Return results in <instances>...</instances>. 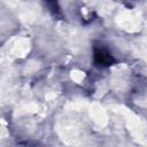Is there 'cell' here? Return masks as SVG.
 Wrapping results in <instances>:
<instances>
[{"mask_svg":"<svg viewBox=\"0 0 147 147\" xmlns=\"http://www.w3.org/2000/svg\"><path fill=\"white\" fill-rule=\"evenodd\" d=\"M93 61L98 67H109L115 62L114 56L109 52V49L102 44H95L93 47Z\"/></svg>","mask_w":147,"mask_h":147,"instance_id":"cell-1","label":"cell"},{"mask_svg":"<svg viewBox=\"0 0 147 147\" xmlns=\"http://www.w3.org/2000/svg\"><path fill=\"white\" fill-rule=\"evenodd\" d=\"M46 6L53 14L60 13V6H59V0H45Z\"/></svg>","mask_w":147,"mask_h":147,"instance_id":"cell-2","label":"cell"}]
</instances>
